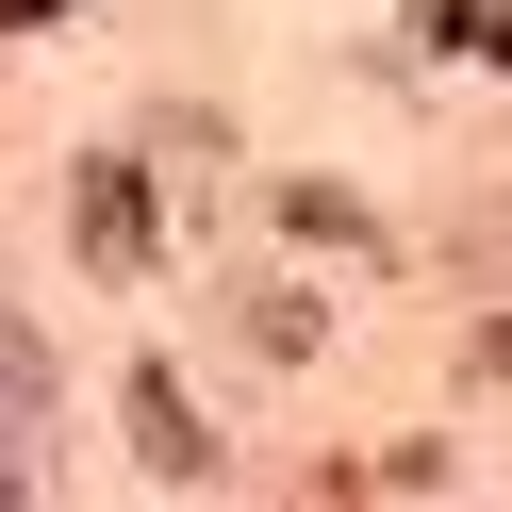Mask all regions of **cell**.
<instances>
[{
  "mask_svg": "<svg viewBox=\"0 0 512 512\" xmlns=\"http://www.w3.org/2000/svg\"><path fill=\"white\" fill-rule=\"evenodd\" d=\"M133 463H149V479H215V446H199V413H182L166 364H133Z\"/></svg>",
  "mask_w": 512,
  "mask_h": 512,
  "instance_id": "2",
  "label": "cell"
},
{
  "mask_svg": "<svg viewBox=\"0 0 512 512\" xmlns=\"http://www.w3.org/2000/svg\"><path fill=\"white\" fill-rule=\"evenodd\" d=\"M17 413H50V331L34 314H0V430H17Z\"/></svg>",
  "mask_w": 512,
  "mask_h": 512,
  "instance_id": "3",
  "label": "cell"
},
{
  "mask_svg": "<svg viewBox=\"0 0 512 512\" xmlns=\"http://www.w3.org/2000/svg\"><path fill=\"white\" fill-rule=\"evenodd\" d=\"M83 265L100 281L149 265V166H83Z\"/></svg>",
  "mask_w": 512,
  "mask_h": 512,
  "instance_id": "1",
  "label": "cell"
},
{
  "mask_svg": "<svg viewBox=\"0 0 512 512\" xmlns=\"http://www.w3.org/2000/svg\"><path fill=\"white\" fill-rule=\"evenodd\" d=\"M34 17H67V0H0V34H34Z\"/></svg>",
  "mask_w": 512,
  "mask_h": 512,
  "instance_id": "4",
  "label": "cell"
}]
</instances>
